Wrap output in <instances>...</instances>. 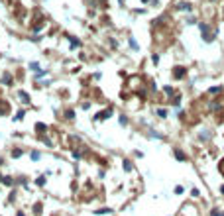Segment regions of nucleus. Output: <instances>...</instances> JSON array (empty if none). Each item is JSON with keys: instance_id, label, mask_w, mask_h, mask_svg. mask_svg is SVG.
<instances>
[{"instance_id": "obj_10", "label": "nucleus", "mask_w": 224, "mask_h": 216, "mask_svg": "<svg viewBox=\"0 0 224 216\" xmlns=\"http://www.w3.org/2000/svg\"><path fill=\"white\" fill-rule=\"evenodd\" d=\"M163 92L167 96H173V94H175V89H173V87H163Z\"/></svg>"}, {"instance_id": "obj_11", "label": "nucleus", "mask_w": 224, "mask_h": 216, "mask_svg": "<svg viewBox=\"0 0 224 216\" xmlns=\"http://www.w3.org/2000/svg\"><path fill=\"white\" fill-rule=\"evenodd\" d=\"M199 138H201V140H204V142H206V140H209V138H210V134H209V130H202L201 134H199Z\"/></svg>"}, {"instance_id": "obj_7", "label": "nucleus", "mask_w": 224, "mask_h": 216, "mask_svg": "<svg viewBox=\"0 0 224 216\" xmlns=\"http://www.w3.org/2000/svg\"><path fill=\"white\" fill-rule=\"evenodd\" d=\"M2 85H6V87L12 85V75H10V73H4V75H2Z\"/></svg>"}, {"instance_id": "obj_25", "label": "nucleus", "mask_w": 224, "mask_h": 216, "mask_svg": "<svg viewBox=\"0 0 224 216\" xmlns=\"http://www.w3.org/2000/svg\"><path fill=\"white\" fill-rule=\"evenodd\" d=\"M191 194L197 198V196H201V191H199V189H193V191H191Z\"/></svg>"}, {"instance_id": "obj_26", "label": "nucleus", "mask_w": 224, "mask_h": 216, "mask_svg": "<svg viewBox=\"0 0 224 216\" xmlns=\"http://www.w3.org/2000/svg\"><path fill=\"white\" fill-rule=\"evenodd\" d=\"M151 61H153V63H159V55H157V53H153V55H151Z\"/></svg>"}, {"instance_id": "obj_2", "label": "nucleus", "mask_w": 224, "mask_h": 216, "mask_svg": "<svg viewBox=\"0 0 224 216\" xmlns=\"http://www.w3.org/2000/svg\"><path fill=\"white\" fill-rule=\"evenodd\" d=\"M185 77H187V69L183 65L173 67V79H185Z\"/></svg>"}, {"instance_id": "obj_1", "label": "nucleus", "mask_w": 224, "mask_h": 216, "mask_svg": "<svg viewBox=\"0 0 224 216\" xmlns=\"http://www.w3.org/2000/svg\"><path fill=\"white\" fill-rule=\"evenodd\" d=\"M199 30H201V34H202V41H206V43H210L214 37H212V34H210V28H209V24H204V22H201L199 24Z\"/></svg>"}, {"instance_id": "obj_19", "label": "nucleus", "mask_w": 224, "mask_h": 216, "mask_svg": "<svg viewBox=\"0 0 224 216\" xmlns=\"http://www.w3.org/2000/svg\"><path fill=\"white\" fill-rule=\"evenodd\" d=\"M124 171H132V163L130 161H124Z\"/></svg>"}, {"instance_id": "obj_8", "label": "nucleus", "mask_w": 224, "mask_h": 216, "mask_svg": "<svg viewBox=\"0 0 224 216\" xmlns=\"http://www.w3.org/2000/svg\"><path fill=\"white\" fill-rule=\"evenodd\" d=\"M155 114L159 116V118H167V110H165V108H157Z\"/></svg>"}, {"instance_id": "obj_21", "label": "nucleus", "mask_w": 224, "mask_h": 216, "mask_svg": "<svg viewBox=\"0 0 224 216\" xmlns=\"http://www.w3.org/2000/svg\"><path fill=\"white\" fill-rule=\"evenodd\" d=\"M36 183H37L39 187H41V185L45 183V175H41V177H37V181H36Z\"/></svg>"}, {"instance_id": "obj_16", "label": "nucleus", "mask_w": 224, "mask_h": 216, "mask_svg": "<svg viewBox=\"0 0 224 216\" xmlns=\"http://www.w3.org/2000/svg\"><path fill=\"white\" fill-rule=\"evenodd\" d=\"M65 118H67V120H73L75 118V112L73 110H67V112H65Z\"/></svg>"}, {"instance_id": "obj_24", "label": "nucleus", "mask_w": 224, "mask_h": 216, "mask_svg": "<svg viewBox=\"0 0 224 216\" xmlns=\"http://www.w3.org/2000/svg\"><path fill=\"white\" fill-rule=\"evenodd\" d=\"M22 155V149H14V151H12V157H20Z\"/></svg>"}, {"instance_id": "obj_23", "label": "nucleus", "mask_w": 224, "mask_h": 216, "mask_svg": "<svg viewBox=\"0 0 224 216\" xmlns=\"http://www.w3.org/2000/svg\"><path fill=\"white\" fill-rule=\"evenodd\" d=\"M120 124H122V126H126V124H128V118H126V116H124V114L120 116Z\"/></svg>"}, {"instance_id": "obj_5", "label": "nucleus", "mask_w": 224, "mask_h": 216, "mask_svg": "<svg viewBox=\"0 0 224 216\" xmlns=\"http://www.w3.org/2000/svg\"><path fill=\"white\" fill-rule=\"evenodd\" d=\"M18 96H20V100H22L24 104H30V94H28V92H24V90H18Z\"/></svg>"}, {"instance_id": "obj_29", "label": "nucleus", "mask_w": 224, "mask_h": 216, "mask_svg": "<svg viewBox=\"0 0 224 216\" xmlns=\"http://www.w3.org/2000/svg\"><path fill=\"white\" fill-rule=\"evenodd\" d=\"M220 194H224V185H220Z\"/></svg>"}, {"instance_id": "obj_14", "label": "nucleus", "mask_w": 224, "mask_h": 216, "mask_svg": "<svg viewBox=\"0 0 224 216\" xmlns=\"http://www.w3.org/2000/svg\"><path fill=\"white\" fill-rule=\"evenodd\" d=\"M130 47H132V49H136V51L140 49V47H138V43H136V39H134V37H130Z\"/></svg>"}, {"instance_id": "obj_12", "label": "nucleus", "mask_w": 224, "mask_h": 216, "mask_svg": "<svg viewBox=\"0 0 224 216\" xmlns=\"http://www.w3.org/2000/svg\"><path fill=\"white\" fill-rule=\"evenodd\" d=\"M218 92H222V87H212V89H209V94H218Z\"/></svg>"}, {"instance_id": "obj_32", "label": "nucleus", "mask_w": 224, "mask_h": 216, "mask_svg": "<svg viewBox=\"0 0 224 216\" xmlns=\"http://www.w3.org/2000/svg\"><path fill=\"white\" fill-rule=\"evenodd\" d=\"M0 165H2V159H0Z\"/></svg>"}, {"instance_id": "obj_27", "label": "nucleus", "mask_w": 224, "mask_h": 216, "mask_svg": "<svg viewBox=\"0 0 224 216\" xmlns=\"http://www.w3.org/2000/svg\"><path fill=\"white\" fill-rule=\"evenodd\" d=\"M181 193H183V187H181V185L175 187V194H181Z\"/></svg>"}, {"instance_id": "obj_9", "label": "nucleus", "mask_w": 224, "mask_h": 216, "mask_svg": "<svg viewBox=\"0 0 224 216\" xmlns=\"http://www.w3.org/2000/svg\"><path fill=\"white\" fill-rule=\"evenodd\" d=\"M36 130H37V132H39V134H43V132H47V126H45V124H41V122H39V124H36Z\"/></svg>"}, {"instance_id": "obj_3", "label": "nucleus", "mask_w": 224, "mask_h": 216, "mask_svg": "<svg viewBox=\"0 0 224 216\" xmlns=\"http://www.w3.org/2000/svg\"><path fill=\"white\" fill-rule=\"evenodd\" d=\"M112 106H108V108H106V110H102V112H98L97 116H94V120H106V118H110L112 116Z\"/></svg>"}, {"instance_id": "obj_22", "label": "nucleus", "mask_w": 224, "mask_h": 216, "mask_svg": "<svg viewBox=\"0 0 224 216\" xmlns=\"http://www.w3.org/2000/svg\"><path fill=\"white\" fill-rule=\"evenodd\" d=\"M31 159H34V161H37V159H39V151H31Z\"/></svg>"}, {"instance_id": "obj_4", "label": "nucleus", "mask_w": 224, "mask_h": 216, "mask_svg": "<svg viewBox=\"0 0 224 216\" xmlns=\"http://www.w3.org/2000/svg\"><path fill=\"white\" fill-rule=\"evenodd\" d=\"M173 155H175V159H179V161H187V155H185V151L181 147H173Z\"/></svg>"}, {"instance_id": "obj_31", "label": "nucleus", "mask_w": 224, "mask_h": 216, "mask_svg": "<svg viewBox=\"0 0 224 216\" xmlns=\"http://www.w3.org/2000/svg\"><path fill=\"white\" fill-rule=\"evenodd\" d=\"M142 2H149V0H142Z\"/></svg>"}, {"instance_id": "obj_6", "label": "nucleus", "mask_w": 224, "mask_h": 216, "mask_svg": "<svg viewBox=\"0 0 224 216\" xmlns=\"http://www.w3.org/2000/svg\"><path fill=\"white\" fill-rule=\"evenodd\" d=\"M177 10H187V12H191L193 6H191L189 2H177Z\"/></svg>"}, {"instance_id": "obj_18", "label": "nucleus", "mask_w": 224, "mask_h": 216, "mask_svg": "<svg viewBox=\"0 0 224 216\" xmlns=\"http://www.w3.org/2000/svg\"><path fill=\"white\" fill-rule=\"evenodd\" d=\"M79 45H81V41L75 39V37H71V47H79Z\"/></svg>"}, {"instance_id": "obj_20", "label": "nucleus", "mask_w": 224, "mask_h": 216, "mask_svg": "<svg viewBox=\"0 0 224 216\" xmlns=\"http://www.w3.org/2000/svg\"><path fill=\"white\" fill-rule=\"evenodd\" d=\"M34 214H41V204H36V206H34Z\"/></svg>"}, {"instance_id": "obj_13", "label": "nucleus", "mask_w": 224, "mask_h": 216, "mask_svg": "<svg viewBox=\"0 0 224 216\" xmlns=\"http://www.w3.org/2000/svg\"><path fill=\"white\" fill-rule=\"evenodd\" d=\"M108 212H112V208H98V210H94V214H108Z\"/></svg>"}, {"instance_id": "obj_30", "label": "nucleus", "mask_w": 224, "mask_h": 216, "mask_svg": "<svg viewBox=\"0 0 224 216\" xmlns=\"http://www.w3.org/2000/svg\"><path fill=\"white\" fill-rule=\"evenodd\" d=\"M2 179H4V177H2V175H0V183H2Z\"/></svg>"}, {"instance_id": "obj_17", "label": "nucleus", "mask_w": 224, "mask_h": 216, "mask_svg": "<svg viewBox=\"0 0 224 216\" xmlns=\"http://www.w3.org/2000/svg\"><path fill=\"white\" fill-rule=\"evenodd\" d=\"M218 171H220V175L224 177V159H220V163H218Z\"/></svg>"}, {"instance_id": "obj_28", "label": "nucleus", "mask_w": 224, "mask_h": 216, "mask_svg": "<svg viewBox=\"0 0 224 216\" xmlns=\"http://www.w3.org/2000/svg\"><path fill=\"white\" fill-rule=\"evenodd\" d=\"M24 118V110H20L18 114H16V120H22Z\"/></svg>"}, {"instance_id": "obj_15", "label": "nucleus", "mask_w": 224, "mask_h": 216, "mask_svg": "<svg viewBox=\"0 0 224 216\" xmlns=\"http://www.w3.org/2000/svg\"><path fill=\"white\" fill-rule=\"evenodd\" d=\"M30 69H31V71H36V73H37V71H39V65H37L36 61H31V63H30Z\"/></svg>"}]
</instances>
